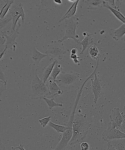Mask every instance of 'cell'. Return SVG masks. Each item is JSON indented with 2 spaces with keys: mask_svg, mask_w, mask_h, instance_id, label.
I'll return each mask as SVG.
<instances>
[{
  "mask_svg": "<svg viewBox=\"0 0 125 150\" xmlns=\"http://www.w3.org/2000/svg\"><path fill=\"white\" fill-rule=\"evenodd\" d=\"M31 86L32 94L37 98H43L46 96L50 95L46 84L43 82L37 75H35L32 77Z\"/></svg>",
  "mask_w": 125,
  "mask_h": 150,
  "instance_id": "7a4b0ae2",
  "label": "cell"
},
{
  "mask_svg": "<svg viewBox=\"0 0 125 150\" xmlns=\"http://www.w3.org/2000/svg\"><path fill=\"white\" fill-rule=\"evenodd\" d=\"M125 34V23L116 29H111L110 35L115 40H120Z\"/></svg>",
  "mask_w": 125,
  "mask_h": 150,
  "instance_id": "4fadbf2b",
  "label": "cell"
},
{
  "mask_svg": "<svg viewBox=\"0 0 125 150\" xmlns=\"http://www.w3.org/2000/svg\"><path fill=\"white\" fill-rule=\"evenodd\" d=\"M89 52L91 57L94 60H97L100 57L98 48L95 45H92L89 48Z\"/></svg>",
  "mask_w": 125,
  "mask_h": 150,
  "instance_id": "603a6c76",
  "label": "cell"
},
{
  "mask_svg": "<svg viewBox=\"0 0 125 150\" xmlns=\"http://www.w3.org/2000/svg\"><path fill=\"white\" fill-rule=\"evenodd\" d=\"M112 146L117 150H125V138L107 141Z\"/></svg>",
  "mask_w": 125,
  "mask_h": 150,
  "instance_id": "9a60e30c",
  "label": "cell"
},
{
  "mask_svg": "<svg viewBox=\"0 0 125 150\" xmlns=\"http://www.w3.org/2000/svg\"><path fill=\"white\" fill-rule=\"evenodd\" d=\"M54 1L56 4H62V1H61V0H54Z\"/></svg>",
  "mask_w": 125,
  "mask_h": 150,
  "instance_id": "8d00e7d4",
  "label": "cell"
},
{
  "mask_svg": "<svg viewBox=\"0 0 125 150\" xmlns=\"http://www.w3.org/2000/svg\"><path fill=\"white\" fill-rule=\"evenodd\" d=\"M94 38L92 36V34L88 33L83 40L80 42V44L82 45V50L80 52V54H83L84 51L86 50L89 45L92 44L93 42Z\"/></svg>",
  "mask_w": 125,
  "mask_h": 150,
  "instance_id": "e0dca14e",
  "label": "cell"
},
{
  "mask_svg": "<svg viewBox=\"0 0 125 150\" xmlns=\"http://www.w3.org/2000/svg\"><path fill=\"white\" fill-rule=\"evenodd\" d=\"M102 4L103 6L110 10L112 12V13L120 21L123 23H125V17L121 13L118 11V10H116L113 7H111L109 4L108 1H103Z\"/></svg>",
  "mask_w": 125,
  "mask_h": 150,
  "instance_id": "5bb4252c",
  "label": "cell"
},
{
  "mask_svg": "<svg viewBox=\"0 0 125 150\" xmlns=\"http://www.w3.org/2000/svg\"><path fill=\"white\" fill-rule=\"evenodd\" d=\"M50 55L48 54L42 53L38 51L35 47H34L32 50L31 57L32 59L37 64H39L40 61L45 57Z\"/></svg>",
  "mask_w": 125,
  "mask_h": 150,
  "instance_id": "2e32d148",
  "label": "cell"
},
{
  "mask_svg": "<svg viewBox=\"0 0 125 150\" xmlns=\"http://www.w3.org/2000/svg\"><path fill=\"white\" fill-rule=\"evenodd\" d=\"M67 51H69L68 50L65 48L62 42L58 40L51 42L48 45L45 53L54 58H59L65 54Z\"/></svg>",
  "mask_w": 125,
  "mask_h": 150,
  "instance_id": "8992f818",
  "label": "cell"
},
{
  "mask_svg": "<svg viewBox=\"0 0 125 150\" xmlns=\"http://www.w3.org/2000/svg\"><path fill=\"white\" fill-rule=\"evenodd\" d=\"M12 20V17L11 15H7L6 17L4 18V19H1L0 20V29L4 28L9 22Z\"/></svg>",
  "mask_w": 125,
  "mask_h": 150,
  "instance_id": "484cf974",
  "label": "cell"
},
{
  "mask_svg": "<svg viewBox=\"0 0 125 150\" xmlns=\"http://www.w3.org/2000/svg\"><path fill=\"white\" fill-rule=\"evenodd\" d=\"M47 82L46 85L49 89L50 95L52 98L62 95L63 91L60 89L55 81L49 78Z\"/></svg>",
  "mask_w": 125,
  "mask_h": 150,
  "instance_id": "7c38bea8",
  "label": "cell"
},
{
  "mask_svg": "<svg viewBox=\"0 0 125 150\" xmlns=\"http://www.w3.org/2000/svg\"><path fill=\"white\" fill-rule=\"evenodd\" d=\"M15 148L16 149H18L20 150H26L23 148V145L21 144H20L18 146Z\"/></svg>",
  "mask_w": 125,
  "mask_h": 150,
  "instance_id": "e575fe53",
  "label": "cell"
},
{
  "mask_svg": "<svg viewBox=\"0 0 125 150\" xmlns=\"http://www.w3.org/2000/svg\"><path fill=\"white\" fill-rule=\"evenodd\" d=\"M23 4L18 2L11 5L9 10L10 15L12 17L13 24L11 29V33L15 30L16 25L19 19L21 18L22 23H24L25 15L23 8Z\"/></svg>",
  "mask_w": 125,
  "mask_h": 150,
  "instance_id": "5b68a950",
  "label": "cell"
},
{
  "mask_svg": "<svg viewBox=\"0 0 125 150\" xmlns=\"http://www.w3.org/2000/svg\"><path fill=\"white\" fill-rule=\"evenodd\" d=\"M43 98L45 102L48 104L50 109H51L55 107H62L63 106L62 104L57 103L54 102L53 100V98H48L44 97Z\"/></svg>",
  "mask_w": 125,
  "mask_h": 150,
  "instance_id": "d4e9b609",
  "label": "cell"
},
{
  "mask_svg": "<svg viewBox=\"0 0 125 150\" xmlns=\"http://www.w3.org/2000/svg\"><path fill=\"white\" fill-rule=\"evenodd\" d=\"M79 23V19L75 17L65 20V26L66 33L64 36L61 39L58 40L60 42L68 39L74 40L75 42L80 44V41L78 39L79 36L76 35V28Z\"/></svg>",
  "mask_w": 125,
  "mask_h": 150,
  "instance_id": "3957f363",
  "label": "cell"
},
{
  "mask_svg": "<svg viewBox=\"0 0 125 150\" xmlns=\"http://www.w3.org/2000/svg\"><path fill=\"white\" fill-rule=\"evenodd\" d=\"M0 150H5V147L3 144L0 143Z\"/></svg>",
  "mask_w": 125,
  "mask_h": 150,
  "instance_id": "d590c367",
  "label": "cell"
},
{
  "mask_svg": "<svg viewBox=\"0 0 125 150\" xmlns=\"http://www.w3.org/2000/svg\"><path fill=\"white\" fill-rule=\"evenodd\" d=\"M125 138V133L117 129H113L111 123L109 122L108 127L102 133V138L105 141H109Z\"/></svg>",
  "mask_w": 125,
  "mask_h": 150,
  "instance_id": "52a82bcc",
  "label": "cell"
},
{
  "mask_svg": "<svg viewBox=\"0 0 125 150\" xmlns=\"http://www.w3.org/2000/svg\"><path fill=\"white\" fill-rule=\"evenodd\" d=\"M57 61V60H55V61L49 64L48 67H47L44 70L42 79H41L44 83H46L47 81L49 78L50 75L51 74V72H52Z\"/></svg>",
  "mask_w": 125,
  "mask_h": 150,
  "instance_id": "d6986e66",
  "label": "cell"
},
{
  "mask_svg": "<svg viewBox=\"0 0 125 150\" xmlns=\"http://www.w3.org/2000/svg\"><path fill=\"white\" fill-rule=\"evenodd\" d=\"M78 50L76 48H73L70 51V54H77L78 53Z\"/></svg>",
  "mask_w": 125,
  "mask_h": 150,
  "instance_id": "d6a6232c",
  "label": "cell"
},
{
  "mask_svg": "<svg viewBox=\"0 0 125 150\" xmlns=\"http://www.w3.org/2000/svg\"><path fill=\"white\" fill-rule=\"evenodd\" d=\"M94 75L95 78L94 80L91 79V89L94 94V102L96 103L98 98L102 93L104 85L102 80L97 76L96 73Z\"/></svg>",
  "mask_w": 125,
  "mask_h": 150,
  "instance_id": "ba28073f",
  "label": "cell"
},
{
  "mask_svg": "<svg viewBox=\"0 0 125 150\" xmlns=\"http://www.w3.org/2000/svg\"><path fill=\"white\" fill-rule=\"evenodd\" d=\"M51 118V117L50 116L49 117H44L40 120H39V121L41 125L43 127H45L50 121Z\"/></svg>",
  "mask_w": 125,
  "mask_h": 150,
  "instance_id": "4316f807",
  "label": "cell"
},
{
  "mask_svg": "<svg viewBox=\"0 0 125 150\" xmlns=\"http://www.w3.org/2000/svg\"><path fill=\"white\" fill-rule=\"evenodd\" d=\"M4 68L1 65L0 67V91L1 93L6 89L7 79L4 71Z\"/></svg>",
  "mask_w": 125,
  "mask_h": 150,
  "instance_id": "ffe728a7",
  "label": "cell"
},
{
  "mask_svg": "<svg viewBox=\"0 0 125 150\" xmlns=\"http://www.w3.org/2000/svg\"><path fill=\"white\" fill-rule=\"evenodd\" d=\"M16 148L14 146H12L11 147V150H16Z\"/></svg>",
  "mask_w": 125,
  "mask_h": 150,
  "instance_id": "74e56055",
  "label": "cell"
},
{
  "mask_svg": "<svg viewBox=\"0 0 125 150\" xmlns=\"http://www.w3.org/2000/svg\"><path fill=\"white\" fill-rule=\"evenodd\" d=\"M89 4L94 6H99V4H102V1H90Z\"/></svg>",
  "mask_w": 125,
  "mask_h": 150,
  "instance_id": "1f68e13d",
  "label": "cell"
},
{
  "mask_svg": "<svg viewBox=\"0 0 125 150\" xmlns=\"http://www.w3.org/2000/svg\"><path fill=\"white\" fill-rule=\"evenodd\" d=\"M79 1V0H77V1H76L74 3V4L69 8L68 11H67L65 14V15L64 17L60 20L59 23H61V22L64 20L71 18L73 17V16L75 14L76 10H77L78 3Z\"/></svg>",
  "mask_w": 125,
  "mask_h": 150,
  "instance_id": "ac0fdd59",
  "label": "cell"
},
{
  "mask_svg": "<svg viewBox=\"0 0 125 150\" xmlns=\"http://www.w3.org/2000/svg\"><path fill=\"white\" fill-rule=\"evenodd\" d=\"M91 126L86 115L80 113L75 115L72 122L73 136L69 144L74 145L83 140L86 137Z\"/></svg>",
  "mask_w": 125,
  "mask_h": 150,
  "instance_id": "6da1fadb",
  "label": "cell"
},
{
  "mask_svg": "<svg viewBox=\"0 0 125 150\" xmlns=\"http://www.w3.org/2000/svg\"><path fill=\"white\" fill-rule=\"evenodd\" d=\"M73 134V128H70L66 130L63 133L61 140L52 150H67V146Z\"/></svg>",
  "mask_w": 125,
  "mask_h": 150,
  "instance_id": "9c48e42d",
  "label": "cell"
},
{
  "mask_svg": "<svg viewBox=\"0 0 125 150\" xmlns=\"http://www.w3.org/2000/svg\"><path fill=\"white\" fill-rule=\"evenodd\" d=\"M1 37H0V45H1V47H3L5 49V45L6 42V38L4 36V35L1 33Z\"/></svg>",
  "mask_w": 125,
  "mask_h": 150,
  "instance_id": "f1b7e54d",
  "label": "cell"
},
{
  "mask_svg": "<svg viewBox=\"0 0 125 150\" xmlns=\"http://www.w3.org/2000/svg\"><path fill=\"white\" fill-rule=\"evenodd\" d=\"M81 149L82 150H89V146L86 142H83L80 145Z\"/></svg>",
  "mask_w": 125,
  "mask_h": 150,
  "instance_id": "4dcf8cb0",
  "label": "cell"
},
{
  "mask_svg": "<svg viewBox=\"0 0 125 150\" xmlns=\"http://www.w3.org/2000/svg\"><path fill=\"white\" fill-rule=\"evenodd\" d=\"M21 25L20 23V21H19L18 26H17V28L14 32L11 33V34L9 35L6 34L5 32H1V33L6 38V42L5 45L6 49H7V48L11 49L13 48V46H15V45H17V42L15 40L16 38L19 35L18 30Z\"/></svg>",
  "mask_w": 125,
  "mask_h": 150,
  "instance_id": "8fae6325",
  "label": "cell"
},
{
  "mask_svg": "<svg viewBox=\"0 0 125 150\" xmlns=\"http://www.w3.org/2000/svg\"><path fill=\"white\" fill-rule=\"evenodd\" d=\"M80 76L78 73L62 71L57 76L55 82L58 86H69L75 83Z\"/></svg>",
  "mask_w": 125,
  "mask_h": 150,
  "instance_id": "277c9868",
  "label": "cell"
},
{
  "mask_svg": "<svg viewBox=\"0 0 125 150\" xmlns=\"http://www.w3.org/2000/svg\"><path fill=\"white\" fill-rule=\"evenodd\" d=\"M6 1V4L1 9V14H0V18L1 19H4V16L6 14H7V12L10 10V7H11L12 4L14 2V1L13 0H7V1Z\"/></svg>",
  "mask_w": 125,
  "mask_h": 150,
  "instance_id": "7402d4cb",
  "label": "cell"
},
{
  "mask_svg": "<svg viewBox=\"0 0 125 150\" xmlns=\"http://www.w3.org/2000/svg\"><path fill=\"white\" fill-rule=\"evenodd\" d=\"M109 116L110 119L109 122L112 126V128L118 129L123 121V116L121 112H120L119 108L114 107Z\"/></svg>",
  "mask_w": 125,
  "mask_h": 150,
  "instance_id": "30bf717a",
  "label": "cell"
},
{
  "mask_svg": "<svg viewBox=\"0 0 125 150\" xmlns=\"http://www.w3.org/2000/svg\"><path fill=\"white\" fill-rule=\"evenodd\" d=\"M62 67L61 65H58V61H57L54 66L51 74L50 75L49 78H50V79L55 81L56 79L57 76L62 71Z\"/></svg>",
  "mask_w": 125,
  "mask_h": 150,
  "instance_id": "44dd1931",
  "label": "cell"
},
{
  "mask_svg": "<svg viewBox=\"0 0 125 150\" xmlns=\"http://www.w3.org/2000/svg\"><path fill=\"white\" fill-rule=\"evenodd\" d=\"M48 126L51 127L53 128L58 133H64L66 130L70 128V127L67 126H61L60 125L55 124L53 123L52 122L50 121L48 123Z\"/></svg>",
  "mask_w": 125,
  "mask_h": 150,
  "instance_id": "cb8c5ba5",
  "label": "cell"
},
{
  "mask_svg": "<svg viewBox=\"0 0 125 150\" xmlns=\"http://www.w3.org/2000/svg\"><path fill=\"white\" fill-rule=\"evenodd\" d=\"M121 113L122 115L123 116V121L121 126L119 127L118 129L123 133H125V115L123 112H121Z\"/></svg>",
  "mask_w": 125,
  "mask_h": 150,
  "instance_id": "83f0119b",
  "label": "cell"
},
{
  "mask_svg": "<svg viewBox=\"0 0 125 150\" xmlns=\"http://www.w3.org/2000/svg\"><path fill=\"white\" fill-rule=\"evenodd\" d=\"M70 58L73 60V62L75 64H77L78 65H80V63L78 60L79 57L78 56L77 54H70Z\"/></svg>",
  "mask_w": 125,
  "mask_h": 150,
  "instance_id": "f546056e",
  "label": "cell"
},
{
  "mask_svg": "<svg viewBox=\"0 0 125 150\" xmlns=\"http://www.w3.org/2000/svg\"><path fill=\"white\" fill-rule=\"evenodd\" d=\"M107 150H117L115 149H114V148H113L109 143H108L107 144Z\"/></svg>",
  "mask_w": 125,
  "mask_h": 150,
  "instance_id": "836d02e7",
  "label": "cell"
}]
</instances>
